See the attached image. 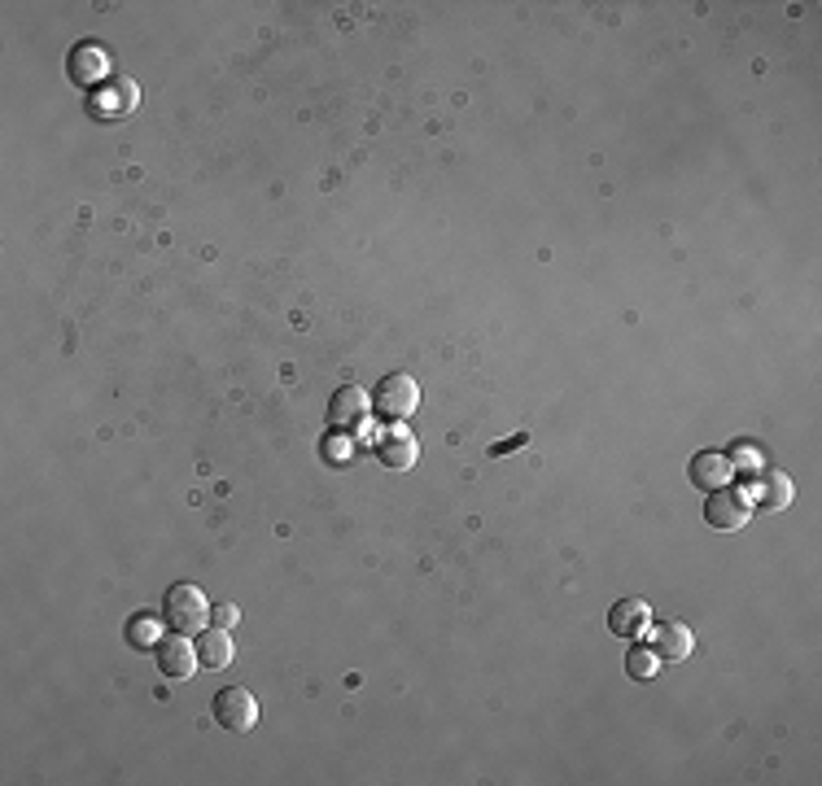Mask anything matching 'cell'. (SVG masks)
Masks as SVG:
<instances>
[{"label":"cell","mask_w":822,"mask_h":786,"mask_svg":"<svg viewBox=\"0 0 822 786\" xmlns=\"http://www.w3.org/2000/svg\"><path fill=\"white\" fill-rule=\"evenodd\" d=\"M162 612H167V625L175 634H201L206 621H210V603H206L201 586H188V581H180V586L167 590Z\"/></svg>","instance_id":"6da1fadb"},{"label":"cell","mask_w":822,"mask_h":786,"mask_svg":"<svg viewBox=\"0 0 822 786\" xmlns=\"http://www.w3.org/2000/svg\"><path fill=\"white\" fill-rule=\"evenodd\" d=\"M210 712L214 721L228 729V734H249L258 725V699L245 690V686H223L214 699H210Z\"/></svg>","instance_id":"7a4b0ae2"},{"label":"cell","mask_w":822,"mask_h":786,"mask_svg":"<svg viewBox=\"0 0 822 786\" xmlns=\"http://www.w3.org/2000/svg\"><path fill=\"white\" fill-rule=\"evenodd\" d=\"M372 407L390 420H407L416 407H420V384L407 376V371H390L385 380H377V393H372Z\"/></svg>","instance_id":"3957f363"},{"label":"cell","mask_w":822,"mask_h":786,"mask_svg":"<svg viewBox=\"0 0 822 786\" xmlns=\"http://www.w3.org/2000/svg\"><path fill=\"white\" fill-rule=\"evenodd\" d=\"M752 520V499L744 490H713L709 503H704V525L717 529V533H739L744 525Z\"/></svg>","instance_id":"277c9868"},{"label":"cell","mask_w":822,"mask_h":786,"mask_svg":"<svg viewBox=\"0 0 822 786\" xmlns=\"http://www.w3.org/2000/svg\"><path fill=\"white\" fill-rule=\"evenodd\" d=\"M368 412H372V393H364L359 384H342L333 393V403H329V429L333 433H351V429H359L368 420Z\"/></svg>","instance_id":"5b68a950"},{"label":"cell","mask_w":822,"mask_h":786,"mask_svg":"<svg viewBox=\"0 0 822 786\" xmlns=\"http://www.w3.org/2000/svg\"><path fill=\"white\" fill-rule=\"evenodd\" d=\"M687 477H691V486H696V490L713 494V490H726V486L735 481V468H731L726 451H700V455H691Z\"/></svg>","instance_id":"8992f818"},{"label":"cell","mask_w":822,"mask_h":786,"mask_svg":"<svg viewBox=\"0 0 822 786\" xmlns=\"http://www.w3.org/2000/svg\"><path fill=\"white\" fill-rule=\"evenodd\" d=\"M66 71H71V79H75L79 88H106V84H110V79H106L110 62H106V53H101L93 40H84V45H75V49H71Z\"/></svg>","instance_id":"52a82bcc"},{"label":"cell","mask_w":822,"mask_h":786,"mask_svg":"<svg viewBox=\"0 0 822 786\" xmlns=\"http://www.w3.org/2000/svg\"><path fill=\"white\" fill-rule=\"evenodd\" d=\"M197 642H188V634H175V638H162L158 642V668L171 677V681H184L197 673Z\"/></svg>","instance_id":"ba28073f"},{"label":"cell","mask_w":822,"mask_h":786,"mask_svg":"<svg viewBox=\"0 0 822 786\" xmlns=\"http://www.w3.org/2000/svg\"><path fill=\"white\" fill-rule=\"evenodd\" d=\"M648 634H652V651L661 660H670V664H678V660H687L696 651V634L687 625H678V621H657V625H648Z\"/></svg>","instance_id":"9c48e42d"},{"label":"cell","mask_w":822,"mask_h":786,"mask_svg":"<svg viewBox=\"0 0 822 786\" xmlns=\"http://www.w3.org/2000/svg\"><path fill=\"white\" fill-rule=\"evenodd\" d=\"M136 101H140V93H136L132 79H110L106 88L93 93V114H101V119H127L136 110Z\"/></svg>","instance_id":"30bf717a"},{"label":"cell","mask_w":822,"mask_h":786,"mask_svg":"<svg viewBox=\"0 0 822 786\" xmlns=\"http://www.w3.org/2000/svg\"><path fill=\"white\" fill-rule=\"evenodd\" d=\"M648 625H652V607H648L643 599H622V603H613V612H609V629H613L617 638H643Z\"/></svg>","instance_id":"8fae6325"},{"label":"cell","mask_w":822,"mask_h":786,"mask_svg":"<svg viewBox=\"0 0 822 786\" xmlns=\"http://www.w3.org/2000/svg\"><path fill=\"white\" fill-rule=\"evenodd\" d=\"M377 455H381V464L385 468H394V472H403V468H412L416 464V438L407 433V429H390L381 442H377Z\"/></svg>","instance_id":"7c38bea8"},{"label":"cell","mask_w":822,"mask_h":786,"mask_svg":"<svg viewBox=\"0 0 822 786\" xmlns=\"http://www.w3.org/2000/svg\"><path fill=\"white\" fill-rule=\"evenodd\" d=\"M748 499H752V503H761L765 512H783V507L792 503V481H787L783 472L765 468V472H757V490H752Z\"/></svg>","instance_id":"4fadbf2b"},{"label":"cell","mask_w":822,"mask_h":786,"mask_svg":"<svg viewBox=\"0 0 822 786\" xmlns=\"http://www.w3.org/2000/svg\"><path fill=\"white\" fill-rule=\"evenodd\" d=\"M232 655H236V647H232V638H228V629H201V642H197V660H201V668H210V673H219V668H228L232 664Z\"/></svg>","instance_id":"5bb4252c"},{"label":"cell","mask_w":822,"mask_h":786,"mask_svg":"<svg viewBox=\"0 0 822 786\" xmlns=\"http://www.w3.org/2000/svg\"><path fill=\"white\" fill-rule=\"evenodd\" d=\"M626 673H630L635 681H652V677L661 673V655H657L652 647H630V655H626Z\"/></svg>","instance_id":"9a60e30c"},{"label":"cell","mask_w":822,"mask_h":786,"mask_svg":"<svg viewBox=\"0 0 822 786\" xmlns=\"http://www.w3.org/2000/svg\"><path fill=\"white\" fill-rule=\"evenodd\" d=\"M726 459H731V468H735V472H748V477L765 472V455H761L757 446H748V442L731 446V451H726Z\"/></svg>","instance_id":"2e32d148"},{"label":"cell","mask_w":822,"mask_h":786,"mask_svg":"<svg viewBox=\"0 0 822 786\" xmlns=\"http://www.w3.org/2000/svg\"><path fill=\"white\" fill-rule=\"evenodd\" d=\"M158 621L154 616H136V621H127V642L132 647H158Z\"/></svg>","instance_id":"e0dca14e"},{"label":"cell","mask_w":822,"mask_h":786,"mask_svg":"<svg viewBox=\"0 0 822 786\" xmlns=\"http://www.w3.org/2000/svg\"><path fill=\"white\" fill-rule=\"evenodd\" d=\"M210 621H214L219 629H232L241 616H236V607H232V603H219V607H210Z\"/></svg>","instance_id":"ac0fdd59"},{"label":"cell","mask_w":822,"mask_h":786,"mask_svg":"<svg viewBox=\"0 0 822 786\" xmlns=\"http://www.w3.org/2000/svg\"><path fill=\"white\" fill-rule=\"evenodd\" d=\"M516 446H525V433H516V438H507V442H499L490 455H503V451H516Z\"/></svg>","instance_id":"d6986e66"}]
</instances>
